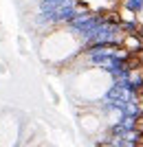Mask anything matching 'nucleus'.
<instances>
[{
	"instance_id": "nucleus-1",
	"label": "nucleus",
	"mask_w": 143,
	"mask_h": 147,
	"mask_svg": "<svg viewBox=\"0 0 143 147\" xmlns=\"http://www.w3.org/2000/svg\"><path fill=\"white\" fill-rule=\"evenodd\" d=\"M121 9H125V11L134 13L137 18H141L143 16V0H123V2H121Z\"/></svg>"
}]
</instances>
